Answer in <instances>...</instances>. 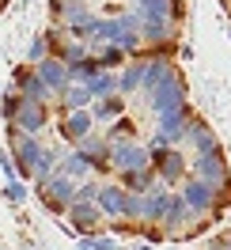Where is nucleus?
I'll return each instance as SVG.
<instances>
[{
    "instance_id": "1",
    "label": "nucleus",
    "mask_w": 231,
    "mask_h": 250,
    "mask_svg": "<svg viewBox=\"0 0 231 250\" xmlns=\"http://www.w3.org/2000/svg\"><path fill=\"white\" fill-rule=\"evenodd\" d=\"M144 103H148V110H152L155 118H159V114H170V110L189 106V83H186V72H182V68H174V72H170V76L163 80Z\"/></svg>"
},
{
    "instance_id": "2",
    "label": "nucleus",
    "mask_w": 231,
    "mask_h": 250,
    "mask_svg": "<svg viewBox=\"0 0 231 250\" xmlns=\"http://www.w3.org/2000/svg\"><path fill=\"white\" fill-rule=\"evenodd\" d=\"M178 193L186 197V205H189L197 216H212V212H216V201H220V205H228V201H231V189H216L212 182L193 178V174L182 182V189H178Z\"/></svg>"
},
{
    "instance_id": "3",
    "label": "nucleus",
    "mask_w": 231,
    "mask_h": 250,
    "mask_svg": "<svg viewBox=\"0 0 231 250\" xmlns=\"http://www.w3.org/2000/svg\"><path fill=\"white\" fill-rule=\"evenodd\" d=\"M193 110L182 106V110H170V114H159L155 118V133H152V148H170V144H186V133L193 125Z\"/></svg>"
},
{
    "instance_id": "4",
    "label": "nucleus",
    "mask_w": 231,
    "mask_h": 250,
    "mask_svg": "<svg viewBox=\"0 0 231 250\" xmlns=\"http://www.w3.org/2000/svg\"><path fill=\"white\" fill-rule=\"evenodd\" d=\"M12 156H16L19 178H34L38 167H42V159H46V144L38 137H27V133L12 129Z\"/></svg>"
},
{
    "instance_id": "5",
    "label": "nucleus",
    "mask_w": 231,
    "mask_h": 250,
    "mask_svg": "<svg viewBox=\"0 0 231 250\" xmlns=\"http://www.w3.org/2000/svg\"><path fill=\"white\" fill-rule=\"evenodd\" d=\"M140 167H152V148L148 144H140L137 137L110 144V171L125 174V171H140Z\"/></svg>"
},
{
    "instance_id": "6",
    "label": "nucleus",
    "mask_w": 231,
    "mask_h": 250,
    "mask_svg": "<svg viewBox=\"0 0 231 250\" xmlns=\"http://www.w3.org/2000/svg\"><path fill=\"white\" fill-rule=\"evenodd\" d=\"M152 148V144H148ZM152 167L159 174V182H167V186H178L186 182V167H189V159L178 144H170V148H152Z\"/></svg>"
},
{
    "instance_id": "7",
    "label": "nucleus",
    "mask_w": 231,
    "mask_h": 250,
    "mask_svg": "<svg viewBox=\"0 0 231 250\" xmlns=\"http://www.w3.org/2000/svg\"><path fill=\"white\" fill-rule=\"evenodd\" d=\"M76 189H80L76 178H68V174L57 171L49 182H42V186H38V193H42V201H46L53 212H68V205L76 201Z\"/></svg>"
},
{
    "instance_id": "8",
    "label": "nucleus",
    "mask_w": 231,
    "mask_h": 250,
    "mask_svg": "<svg viewBox=\"0 0 231 250\" xmlns=\"http://www.w3.org/2000/svg\"><path fill=\"white\" fill-rule=\"evenodd\" d=\"M189 171H193V178L212 182L216 189H231V171H228L224 152L220 156H189Z\"/></svg>"
},
{
    "instance_id": "9",
    "label": "nucleus",
    "mask_w": 231,
    "mask_h": 250,
    "mask_svg": "<svg viewBox=\"0 0 231 250\" xmlns=\"http://www.w3.org/2000/svg\"><path fill=\"white\" fill-rule=\"evenodd\" d=\"M12 91H19L23 99H34V103H49L53 99V91L46 87V80L38 76L34 64H19L16 72H12Z\"/></svg>"
},
{
    "instance_id": "10",
    "label": "nucleus",
    "mask_w": 231,
    "mask_h": 250,
    "mask_svg": "<svg viewBox=\"0 0 231 250\" xmlns=\"http://www.w3.org/2000/svg\"><path fill=\"white\" fill-rule=\"evenodd\" d=\"M46 125H49V103H34V99L19 103V114H16V122H12V129L27 133V137H42Z\"/></svg>"
},
{
    "instance_id": "11",
    "label": "nucleus",
    "mask_w": 231,
    "mask_h": 250,
    "mask_svg": "<svg viewBox=\"0 0 231 250\" xmlns=\"http://www.w3.org/2000/svg\"><path fill=\"white\" fill-rule=\"evenodd\" d=\"M64 216H68V228L80 231V235H91L95 228L106 220V216H103V208H99V201H72Z\"/></svg>"
},
{
    "instance_id": "12",
    "label": "nucleus",
    "mask_w": 231,
    "mask_h": 250,
    "mask_svg": "<svg viewBox=\"0 0 231 250\" xmlns=\"http://www.w3.org/2000/svg\"><path fill=\"white\" fill-rule=\"evenodd\" d=\"M186 144H189L193 156H220V152H224V148H220V137L212 133V125L205 122V118H193L189 133H186Z\"/></svg>"
},
{
    "instance_id": "13",
    "label": "nucleus",
    "mask_w": 231,
    "mask_h": 250,
    "mask_svg": "<svg viewBox=\"0 0 231 250\" xmlns=\"http://www.w3.org/2000/svg\"><path fill=\"white\" fill-rule=\"evenodd\" d=\"M57 133H61L64 141H72V144H80L84 137H91V133H95L91 110H61V125H57Z\"/></svg>"
},
{
    "instance_id": "14",
    "label": "nucleus",
    "mask_w": 231,
    "mask_h": 250,
    "mask_svg": "<svg viewBox=\"0 0 231 250\" xmlns=\"http://www.w3.org/2000/svg\"><path fill=\"white\" fill-rule=\"evenodd\" d=\"M133 12L140 19H174V23H182L186 4L182 0H133Z\"/></svg>"
},
{
    "instance_id": "15",
    "label": "nucleus",
    "mask_w": 231,
    "mask_h": 250,
    "mask_svg": "<svg viewBox=\"0 0 231 250\" xmlns=\"http://www.w3.org/2000/svg\"><path fill=\"white\" fill-rule=\"evenodd\" d=\"M99 208L106 220H125V208H129V189L122 182H103L99 189Z\"/></svg>"
},
{
    "instance_id": "16",
    "label": "nucleus",
    "mask_w": 231,
    "mask_h": 250,
    "mask_svg": "<svg viewBox=\"0 0 231 250\" xmlns=\"http://www.w3.org/2000/svg\"><path fill=\"white\" fill-rule=\"evenodd\" d=\"M34 68H38V76L46 80V87L53 91V99H57V95H61L68 83H72V72H68V64H64L57 53H49L46 61H38Z\"/></svg>"
},
{
    "instance_id": "17",
    "label": "nucleus",
    "mask_w": 231,
    "mask_h": 250,
    "mask_svg": "<svg viewBox=\"0 0 231 250\" xmlns=\"http://www.w3.org/2000/svg\"><path fill=\"white\" fill-rule=\"evenodd\" d=\"M140 83H144V57H129L118 68V95L133 99V95H140Z\"/></svg>"
},
{
    "instance_id": "18",
    "label": "nucleus",
    "mask_w": 231,
    "mask_h": 250,
    "mask_svg": "<svg viewBox=\"0 0 231 250\" xmlns=\"http://www.w3.org/2000/svg\"><path fill=\"white\" fill-rule=\"evenodd\" d=\"M76 148H80V152H84L87 159H91L95 171H106V167H110V141L103 137V133H91V137H84Z\"/></svg>"
},
{
    "instance_id": "19",
    "label": "nucleus",
    "mask_w": 231,
    "mask_h": 250,
    "mask_svg": "<svg viewBox=\"0 0 231 250\" xmlns=\"http://www.w3.org/2000/svg\"><path fill=\"white\" fill-rule=\"evenodd\" d=\"M125 95H110V99H95L91 103V118H95V125H110V122H118L125 114Z\"/></svg>"
},
{
    "instance_id": "20",
    "label": "nucleus",
    "mask_w": 231,
    "mask_h": 250,
    "mask_svg": "<svg viewBox=\"0 0 231 250\" xmlns=\"http://www.w3.org/2000/svg\"><path fill=\"white\" fill-rule=\"evenodd\" d=\"M57 171L68 174V178H76V182H84V178H91V174H95V167H91V159L84 156L80 148H72V152H64V156H61Z\"/></svg>"
},
{
    "instance_id": "21",
    "label": "nucleus",
    "mask_w": 231,
    "mask_h": 250,
    "mask_svg": "<svg viewBox=\"0 0 231 250\" xmlns=\"http://www.w3.org/2000/svg\"><path fill=\"white\" fill-rule=\"evenodd\" d=\"M57 99H61V110H91V103H95L91 87H87V83H76V80H72Z\"/></svg>"
},
{
    "instance_id": "22",
    "label": "nucleus",
    "mask_w": 231,
    "mask_h": 250,
    "mask_svg": "<svg viewBox=\"0 0 231 250\" xmlns=\"http://www.w3.org/2000/svg\"><path fill=\"white\" fill-rule=\"evenodd\" d=\"M155 182H159L155 167H140V171H125L122 174V186L129 189V193H152Z\"/></svg>"
},
{
    "instance_id": "23",
    "label": "nucleus",
    "mask_w": 231,
    "mask_h": 250,
    "mask_svg": "<svg viewBox=\"0 0 231 250\" xmlns=\"http://www.w3.org/2000/svg\"><path fill=\"white\" fill-rule=\"evenodd\" d=\"M91 53L99 57V64H103V68H110V72H118V68L129 61V53H125L118 42H103V46H91Z\"/></svg>"
},
{
    "instance_id": "24",
    "label": "nucleus",
    "mask_w": 231,
    "mask_h": 250,
    "mask_svg": "<svg viewBox=\"0 0 231 250\" xmlns=\"http://www.w3.org/2000/svg\"><path fill=\"white\" fill-rule=\"evenodd\" d=\"M57 57L72 68V64H80L84 57H91V42H84V38H64V46L57 49Z\"/></svg>"
},
{
    "instance_id": "25",
    "label": "nucleus",
    "mask_w": 231,
    "mask_h": 250,
    "mask_svg": "<svg viewBox=\"0 0 231 250\" xmlns=\"http://www.w3.org/2000/svg\"><path fill=\"white\" fill-rule=\"evenodd\" d=\"M87 87H91L95 99H110V95H118V72H110V68H103L95 80H87Z\"/></svg>"
},
{
    "instance_id": "26",
    "label": "nucleus",
    "mask_w": 231,
    "mask_h": 250,
    "mask_svg": "<svg viewBox=\"0 0 231 250\" xmlns=\"http://www.w3.org/2000/svg\"><path fill=\"white\" fill-rule=\"evenodd\" d=\"M103 137H106L110 144H118V141H133V118H129V114H122L118 122H110V125H106V133H103Z\"/></svg>"
},
{
    "instance_id": "27",
    "label": "nucleus",
    "mask_w": 231,
    "mask_h": 250,
    "mask_svg": "<svg viewBox=\"0 0 231 250\" xmlns=\"http://www.w3.org/2000/svg\"><path fill=\"white\" fill-rule=\"evenodd\" d=\"M68 72H72V80H76V83H87V80H95L99 72H103V64H99V57L91 53V57H84L80 64H72Z\"/></svg>"
},
{
    "instance_id": "28",
    "label": "nucleus",
    "mask_w": 231,
    "mask_h": 250,
    "mask_svg": "<svg viewBox=\"0 0 231 250\" xmlns=\"http://www.w3.org/2000/svg\"><path fill=\"white\" fill-rule=\"evenodd\" d=\"M80 250H118V239L114 235H80Z\"/></svg>"
},
{
    "instance_id": "29",
    "label": "nucleus",
    "mask_w": 231,
    "mask_h": 250,
    "mask_svg": "<svg viewBox=\"0 0 231 250\" xmlns=\"http://www.w3.org/2000/svg\"><path fill=\"white\" fill-rule=\"evenodd\" d=\"M49 53H53V49H49V38H46V34H34V38H31V46H27V64L46 61Z\"/></svg>"
},
{
    "instance_id": "30",
    "label": "nucleus",
    "mask_w": 231,
    "mask_h": 250,
    "mask_svg": "<svg viewBox=\"0 0 231 250\" xmlns=\"http://www.w3.org/2000/svg\"><path fill=\"white\" fill-rule=\"evenodd\" d=\"M19 103H23V95H19V91H4V99H0V118H4V125L16 122Z\"/></svg>"
},
{
    "instance_id": "31",
    "label": "nucleus",
    "mask_w": 231,
    "mask_h": 250,
    "mask_svg": "<svg viewBox=\"0 0 231 250\" xmlns=\"http://www.w3.org/2000/svg\"><path fill=\"white\" fill-rule=\"evenodd\" d=\"M4 197L12 205H23L27 201V186H23V178H12V182H4Z\"/></svg>"
},
{
    "instance_id": "32",
    "label": "nucleus",
    "mask_w": 231,
    "mask_h": 250,
    "mask_svg": "<svg viewBox=\"0 0 231 250\" xmlns=\"http://www.w3.org/2000/svg\"><path fill=\"white\" fill-rule=\"evenodd\" d=\"M99 189H103V182H95V178H84L76 189V201H99Z\"/></svg>"
},
{
    "instance_id": "33",
    "label": "nucleus",
    "mask_w": 231,
    "mask_h": 250,
    "mask_svg": "<svg viewBox=\"0 0 231 250\" xmlns=\"http://www.w3.org/2000/svg\"><path fill=\"white\" fill-rule=\"evenodd\" d=\"M0 171H4V178H8V182H12V178H19V167H16L12 148H8V152H0Z\"/></svg>"
},
{
    "instance_id": "34",
    "label": "nucleus",
    "mask_w": 231,
    "mask_h": 250,
    "mask_svg": "<svg viewBox=\"0 0 231 250\" xmlns=\"http://www.w3.org/2000/svg\"><path fill=\"white\" fill-rule=\"evenodd\" d=\"M178 57H182V61H193V46H189V42H186V46H178Z\"/></svg>"
},
{
    "instance_id": "35",
    "label": "nucleus",
    "mask_w": 231,
    "mask_h": 250,
    "mask_svg": "<svg viewBox=\"0 0 231 250\" xmlns=\"http://www.w3.org/2000/svg\"><path fill=\"white\" fill-rule=\"evenodd\" d=\"M27 4H34V0H16V8H27Z\"/></svg>"
},
{
    "instance_id": "36",
    "label": "nucleus",
    "mask_w": 231,
    "mask_h": 250,
    "mask_svg": "<svg viewBox=\"0 0 231 250\" xmlns=\"http://www.w3.org/2000/svg\"><path fill=\"white\" fill-rule=\"evenodd\" d=\"M133 250H152V243H140V247H133Z\"/></svg>"
},
{
    "instance_id": "37",
    "label": "nucleus",
    "mask_w": 231,
    "mask_h": 250,
    "mask_svg": "<svg viewBox=\"0 0 231 250\" xmlns=\"http://www.w3.org/2000/svg\"><path fill=\"white\" fill-rule=\"evenodd\" d=\"M4 8H8V4H4V0H0V12H4Z\"/></svg>"
},
{
    "instance_id": "38",
    "label": "nucleus",
    "mask_w": 231,
    "mask_h": 250,
    "mask_svg": "<svg viewBox=\"0 0 231 250\" xmlns=\"http://www.w3.org/2000/svg\"><path fill=\"white\" fill-rule=\"evenodd\" d=\"M0 99H4V87H0Z\"/></svg>"
},
{
    "instance_id": "39",
    "label": "nucleus",
    "mask_w": 231,
    "mask_h": 250,
    "mask_svg": "<svg viewBox=\"0 0 231 250\" xmlns=\"http://www.w3.org/2000/svg\"><path fill=\"white\" fill-rule=\"evenodd\" d=\"M228 42H231V31H228Z\"/></svg>"
},
{
    "instance_id": "40",
    "label": "nucleus",
    "mask_w": 231,
    "mask_h": 250,
    "mask_svg": "<svg viewBox=\"0 0 231 250\" xmlns=\"http://www.w3.org/2000/svg\"><path fill=\"white\" fill-rule=\"evenodd\" d=\"M0 250H8V247H0Z\"/></svg>"
}]
</instances>
